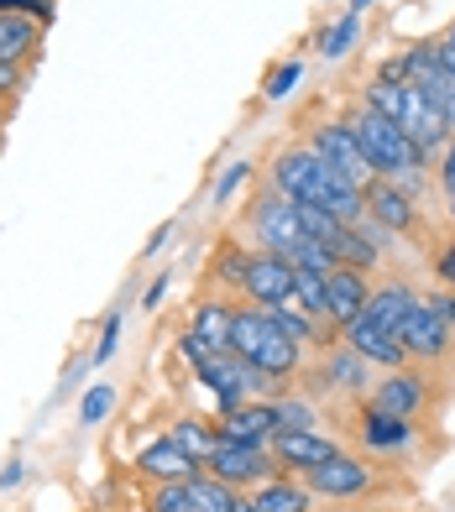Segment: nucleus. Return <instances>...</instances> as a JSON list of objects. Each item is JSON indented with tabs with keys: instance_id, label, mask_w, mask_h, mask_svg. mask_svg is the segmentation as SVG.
<instances>
[{
	"instance_id": "1",
	"label": "nucleus",
	"mask_w": 455,
	"mask_h": 512,
	"mask_svg": "<svg viewBox=\"0 0 455 512\" xmlns=\"http://www.w3.org/2000/svg\"><path fill=\"white\" fill-rule=\"evenodd\" d=\"M272 189L293 204H314V209H330L340 220H356L361 215V189L351 178H340L330 162L314 152V147H293L272 162Z\"/></svg>"
},
{
	"instance_id": "2",
	"label": "nucleus",
	"mask_w": 455,
	"mask_h": 512,
	"mask_svg": "<svg viewBox=\"0 0 455 512\" xmlns=\"http://www.w3.org/2000/svg\"><path fill=\"white\" fill-rule=\"evenodd\" d=\"M367 105L372 110H382L388 121H398L408 136H414V147L429 157V152H440V147H450V121L429 105V95L419 84H408V79H398V74H382L372 89H367Z\"/></svg>"
},
{
	"instance_id": "3",
	"label": "nucleus",
	"mask_w": 455,
	"mask_h": 512,
	"mask_svg": "<svg viewBox=\"0 0 455 512\" xmlns=\"http://www.w3.org/2000/svg\"><path fill=\"white\" fill-rule=\"evenodd\" d=\"M346 126H351V136H356V147L367 152V162L377 168V178H393V183H419L424 152L414 147V136H408L398 121H388V115L372 110V105H361Z\"/></svg>"
},
{
	"instance_id": "4",
	"label": "nucleus",
	"mask_w": 455,
	"mask_h": 512,
	"mask_svg": "<svg viewBox=\"0 0 455 512\" xmlns=\"http://www.w3.org/2000/svg\"><path fill=\"white\" fill-rule=\"evenodd\" d=\"M231 351L241 361H252L257 371H267V377H293V371H299V340H293L267 309L231 319Z\"/></svg>"
},
{
	"instance_id": "5",
	"label": "nucleus",
	"mask_w": 455,
	"mask_h": 512,
	"mask_svg": "<svg viewBox=\"0 0 455 512\" xmlns=\"http://www.w3.org/2000/svg\"><path fill=\"white\" fill-rule=\"evenodd\" d=\"M388 74H398V79H408V84H419L424 95H429V105H435L445 121H450V131H455V74L440 63V53L414 48V53H403L398 63H388Z\"/></svg>"
},
{
	"instance_id": "6",
	"label": "nucleus",
	"mask_w": 455,
	"mask_h": 512,
	"mask_svg": "<svg viewBox=\"0 0 455 512\" xmlns=\"http://www.w3.org/2000/svg\"><path fill=\"white\" fill-rule=\"evenodd\" d=\"M204 471H210L215 481L225 486H257L267 481L278 465H272V455L262 445H236V439H220V445L210 450V460H204Z\"/></svg>"
},
{
	"instance_id": "7",
	"label": "nucleus",
	"mask_w": 455,
	"mask_h": 512,
	"mask_svg": "<svg viewBox=\"0 0 455 512\" xmlns=\"http://www.w3.org/2000/svg\"><path fill=\"white\" fill-rule=\"evenodd\" d=\"M414 304H419V293L408 283L377 288L367 298V309H361V319L351 324V335H388V340H398V330H403V319L414 314Z\"/></svg>"
},
{
	"instance_id": "8",
	"label": "nucleus",
	"mask_w": 455,
	"mask_h": 512,
	"mask_svg": "<svg viewBox=\"0 0 455 512\" xmlns=\"http://www.w3.org/2000/svg\"><path fill=\"white\" fill-rule=\"evenodd\" d=\"M314 152H320L330 168L340 173V178H351L356 189H367V183H377V168L367 162V152L356 147V136H351V126H320L314 131Z\"/></svg>"
},
{
	"instance_id": "9",
	"label": "nucleus",
	"mask_w": 455,
	"mask_h": 512,
	"mask_svg": "<svg viewBox=\"0 0 455 512\" xmlns=\"http://www.w3.org/2000/svg\"><path fill=\"white\" fill-rule=\"evenodd\" d=\"M450 330H455V324L440 319V314L419 298L414 314H408L403 330H398V345H403V356H414V361H440V356L450 351Z\"/></svg>"
},
{
	"instance_id": "10",
	"label": "nucleus",
	"mask_w": 455,
	"mask_h": 512,
	"mask_svg": "<svg viewBox=\"0 0 455 512\" xmlns=\"http://www.w3.org/2000/svg\"><path fill=\"white\" fill-rule=\"evenodd\" d=\"M252 230L262 236V246L267 251H278V256H288L293 246L304 241V225H299V204L293 199H283V194H267L257 209H252Z\"/></svg>"
},
{
	"instance_id": "11",
	"label": "nucleus",
	"mask_w": 455,
	"mask_h": 512,
	"mask_svg": "<svg viewBox=\"0 0 455 512\" xmlns=\"http://www.w3.org/2000/svg\"><path fill=\"white\" fill-rule=\"evenodd\" d=\"M241 288L252 293L262 309L293 304V262H288V256H278V251H262V256H252V262H246Z\"/></svg>"
},
{
	"instance_id": "12",
	"label": "nucleus",
	"mask_w": 455,
	"mask_h": 512,
	"mask_svg": "<svg viewBox=\"0 0 455 512\" xmlns=\"http://www.w3.org/2000/svg\"><path fill=\"white\" fill-rule=\"evenodd\" d=\"M361 215H367L377 230H403L414 225V199L403 194V183H393V178H377V183H367L361 189Z\"/></svg>"
},
{
	"instance_id": "13",
	"label": "nucleus",
	"mask_w": 455,
	"mask_h": 512,
	"mask_svg": "<svg viewBox=\"0 0 455 512\" xmlns=\"http://www.w3.org/2000/svg\"><path fill=\"white\" fill-rule=\"evenodd\" d=\"M367 298H372V288L356 267H335L325 277V319L330 324H346L351 330V324L361 319V309H367Z\"/></svg>"
},
{
	"instance_id": "14",
	"label": "nucleus",
	"mask_w": 455,
	"mask_h": 512,
	"mask_svg": "<svg viewBox=\"0 0 455 512\" xmlns=\"http://www.w3.org/2000/svg\"><path fill=\"white\" fill-rule=\"evenodd\" d=\"M272 455H278L283 465H299V471H314V465H325L335 460V439L325 434H314V429H278L272 434Z\"/></svg>"
},
{
	"instance_id": "15",
	"label": "nucleus",
	"mask_w": 455,
	"mask_h": 512,
	"mask_svg": "<svg viewBox=\"0 0 455 512\" xmlns=\"http://www.w3.org/2000/svg\"><path fill=\"white\" fill-rule=\"evenodd\" d=\"M272 434H278V408H267V403L231 408L220 424V439H236V445H267Z\"/></svg>"
},
{
	"instance_id": "16",
	"label": "nucleus",
	"mask_w": 455,
	"mask_h": 512,
	"mask_svg": "<svg viewBox=\"0 0 455 512\" xmlns=\"http://www.w3.org/2000/svg\"><path fill=\"white\" fill-rule=\"evenodd\" d=\"M136 471H142L147 481H189V476H199V460L184 455L173 439H157V445H147L142 455H136Z\"/></svg>"
},
{
	"instance_id": "17",
	"label": "nucleus",
	"mask_w": 455,
	"mask_h": 512,
	"mask_svg": "<svg viewBox=\"0 0 455 512\" xmlns=\"http://www.w3.org/2000/svg\"><path fill=\"white\" fill-rule=\"evenodd\" d=\"M367 465H356L346 455H335L325 465H314L309 471V492H325V497H356V492H367Z\"/></svg>"
},
{
	"instance_id": "18",
	"label": "nucleus",
	"mask_w": 455,
	"mask_h": 512,
	"mask_svg": "<svg viewBox=\"0 0 455 512\" xmlns=\"http://www.w3.org/2000/svg\"><path fill=\"white\" fill-rule=\"evenodd\" d=\"M372 408H377V413H393V418H414V413L424 408V382L408 377V371H393L388 382H377Z\"/></svg>"
},
{
	"instance_id": "19",
	"label": "nucleus",
	"mask_w": 455,
	"mask_h": 512,
	"mask_svg": "<svg viewBox=\"0 0 455 512\" xmlns=\"http://www.w3.org/2000/svg\"><path fill=\"white\" fill-rule=\"evenodd\" d=\"M42 27L27 11H0V63H27L37 53Z\"/></svg>"
},
{
	"instance_id": "20",
	"label": "nucleus",
	"mask_w": 455,
	"mask_h": 512,
	"mask_svg": "<svg viewBox=\"0 0 455 512\" xmlns=\"http://www.w3.org/2000/svg\"><path fill=\"white\" fill-rule=\"evenodd\" d=\"M361 439L377 450H398L403 439H408V418H393V413H377L367 408V418H361Z\"/></svg>"
},
{
	"instance_id": "21",
	"label": "nucleus",
	"mask_w": 455,
	"mask_h": 512,
	"mask_svg": "<svg viewBox=\"0 0 455 512\" xmlns=\"http://www.w3.org/2000/svg\"><path fill=\"white\" fill-rule=\"evenodd\" d=\"M231 309H220V304H204L199 314H194V335L210 345V351H231Z\"/></svg>"
},
{
	"instance_id": "22",
	"label": "nucleus",
	"mask_w": 455,
	"mask_h": 512,
	"mask_svg": "<svg viewBox=\"0 0 455 512\" xmlns=\"http://www.w3.org/2000/svg\"><path fill=\"white\" fill-rule=\"evenodd\" d=\"M189 497H194V512H231L236 486H225L215 476H189Z\"/></svg>"
},
{
	"instance_id": "23",
	"label": "nucleus",
	"mask_w": 455,
	"mask_h": 512,
	"mask_svg": "<svg viewBox=\"0 0 455 512\" xmlns=\"http://www.w3.org/2000/svg\"><path fill=\"white\" fill-rule=\"evenodd\" d=\"M252 502L262 512H304L309 507V492H304V486H288V481H267Z\"/></svg>"
},
{
	"instance_id": "24",
	"label": "nucleus",
	"mask_w": 455,
	"mask_h": 512,
	"mask_svg": "<svg viewBox=\"0 0 455 512\" xmlns=\"http://www.w3.org/2000/svg\"><path fill=\"white\" fill-rule=\"evenodd\" d=\"M335 377V387L340 392H356V387H367V356H356V351H340V356H330V366H325V382Z\"/></svg>"
},
{
	"instance_id": "25",
	"label": "nucleus",
	"mask_w": 455,
	"mask_h": 512,
	"mask_svg": "<svg viewBox=\"0 0 455 512\" xmlns=\"http://www.w3.org/2000/svg\"><path fill=\"white\" fill-rule=\"evenodd\" d=\"M173 445L184 450V455H194V460L204 465V460H210V450L220 445V434H210L204 424H178V429H173Z\"/></svg>"
},
{
	"instance_id": "26",
	"label": "nucleus",
	"mask_w": 455,
	"mask_h": 512,
	"mask_svg": "<svg viewBox=\"0 0 455 512\" xmlns=\"http://www.w3.org/2000/svg\"><path fill=\"white\" fill-rule=\"evenodd\" d=\"M147 512H194L189 481H163V486H157V492L147 497Z\"/></svg>"
},
{
	"instance_id": "27",
	"label": "nucleus",
	"mask_w": 455,
	"mask_h": 512,
	"mask_svg": "<svg viewBox=\"0 0 455 512\" xmlns=\"http://www.w3.org/2000/svg\"><path fill=\"white\" fill-rule=\"evenodd\" d=\"M351 42H356V11H351V16H340L335 27L320 37V53H325V58H340V53L351 48Z\"/></svg>"
},
{
	"instance_id": "28",
	"label": "nucleus",
	"mask_w": 455,
	"mask_h": 512,
	"mask_svg": "<svg viewBox=\"0 0 455 512\" xmlns=\"http://www.w3.org/2000/svg\"><path fill=\"white\" fill-rule=\"evenodd\" d=\"M110 408H116V387H89V398L79 403V424H100V418L110 413Z\"/></svg>"
},
{
	"instance_id": "29",
	"label": "nucleus",
	"mask_w": 455,
	"mask_h": 512,
	"mask_svg": "<svg viewBox=\"0 0 455 512\" xmlns=\"http://www.w3.org/2000/svg\"><path fill=\"white\" fill-rule=\"evenodd\" d=\"M272 408H278V429H314L320 424L309 403H272Z\"/></svg>"
},
{
	"instance_id": "30",
	"label": "nucleus",
	"mask_w": 455,
	"mask_h": 512,
	"mask_svg": "<svg viewBox=\"0 0 455 512\" xmlns=\"http://www.w3.org/2000/svg\"><path fill=\"white\" fill-rule=\"evenodd\" d=\"M293 84H299V63H283L278 74H272V84H267V95H272V100H283V95H288Z\"/></svg>"
},
{
	"instance_id": "31",
	"label": "nucleus",
	"mask_w": 455,
	"mask_h": 512,
	"mask_svg": "<svg viewBox=\"0 0 455 512\" xmlns=\"http://www.w3.org/2000/svg\"><path fill=\"white\" fill-rule=\"evenodd\" d=\"M440 183H445V204H450V215H455V142L445 147V162H440Z\"/></svg>"
},
{
	"instance_id": "32",
	"label": "nucleus",
	"mask_w": 455,
	"mask_h": 512,
	"mask_svg": "<svg viewBox=\"0 0 455 512\" xmlns=\"http://www.w3.org/2000/svg\"><path fill=\"white\" fill-rule=\"evenodd\" d=\"M116 335H121V314H110V319H105V340H100V351H95L100 361H105L110 351H116Z\"/></svg>"
},
{
	"instance_id": "33",
	"label": "nucleus",
	"mask_w": 455,
	"mask_h": 512,
	"mask_svg": "<svg viewBox=\"0 0 455 512\" xmlns=\"http://www.w3.org/2000/svg\"><path fill=\"white\" fill-rule=\"evenodd\" d=\"M21 89V63H0V95Z\"/></svg>"
},
{
	"instance_id": "34",
	"label": "nucleus",
	"mask_w": 455,
	"mask_h": 512,
	"mask_svg": "<svg viewBox=\"0 0 455 512\" xmlns=\"http://www.w3.org/2000/svg\"><path fill=\"white\" fill-rule=\"evenodd\" d=\"M241 173H246V162H236V168H231V173L220 178V199H231V189H236V183H241Z\"/></svg>"
},
{
	"instance_id": "35",
	"label": "nucleus",
	"mask_w": 455,
	"mask_h": 512,
	"mask_svg": "<svg viewBox=\"0 0 455 512\" xmlns=\"http://www.w3.org/2000/svg\"><path fill=\"white\" fill-rule=\"evenodd\" d=\"M16 481H21V460H11L6 471H0V486H16Z\"/></svg>"
},
{
	"instance_id": "36",
	"label": "nucleus",
	"mask_w": 455,
	"mask_h": 512,
	"mask_svg": "<svg viewBox=\"0 0 455 512\" xmlns=\"http://www.w3.org/2000/svg\"><path fill=\"white\" fill-rule=\"evenodd\" d=\"M440 272H445L450 283H455V246H450V251H440Z\"/></svg>"
},
{
	"instance_id": "37",
	"label": "nucleus",
	"mask_w": 455,
	"mask_h": 512,
	"mask_svg": "<svg viewBox=\"0 0 455 512\" xmlns=\"http://www.w3.org/2000/svg\"><path fill=\"white\" fill-rule=\"evenodd\" d=\"M435 53H440V63H445L450 74H455V42H445V48H435Z\"/></svg>"
},
{
	"instance_id": "38",
	"label": "nucleus",
	"mask_w": 455,
	"mask_h": 512,
	"mask_svg": "<svg viewBox=\"0 0 455 512\" xmlns=\"http://www.w3.org/2000/svg\"><path fill=\"white\" fill-rule=\"evenodd\" d=\"M231 512H262V507H257V502H246V497H236V507H231Z\"/></svg>"
},
{
	"instance_id": "39",
	"label": "nucleus",
	"mask_w": 455,
	"mask_h": 512,
	"mask_svg": "<svg viewBox=\"0 0 455 512\" xmlns=\"http://www.w3.org/2000/svg\"><path fill=\"white\" fill-rule=\"evenodd\" d=\"M361 6H367V0H351V11H361Z\"/></svg>"
},
{
	"instance_id": "40",
	"label": "nucleus",
	"mask_w": 455,
	"mask_h": 512,
	"mask_svg": "<svg viewBox=\"0 0 455 512\" xmlns=\"http://www.w3.org/2000/svg\"><path fill=\"white\" fill-rule=\"evenodd\" d=\"M445 42H455V27H450V37H445Z\"/></svg>"
}]
</instances>
